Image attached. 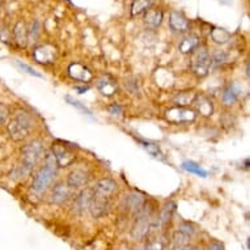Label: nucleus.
<instances>
[{"label": "nucleus", "mask_w": 250, "mask_h": 250, "mask_svg": "<svg viewBox=\"0 0 250 250\" xmlns=\"http://www.w3.org/2000/svg\"><path fill=\"white\" fill-rule=\"evenodd\" d=\"M155 207L149 202H144L139 211L135 213V219L131 227V237L136 241H143L149 236L152 229H156Z\"/></svg>", "instance_id": "1"}, {"label": "nucleus", "mask_w": 250, "mask_h": 250, "mask_svg": "<svg viewBox=\"0 0 250 250\" xmlns=\"http://www.w3.org/2000/svg\"><path fill=\"white\" fill-rule=\"evenodd\" d=\"M45 155V147L43 142L40 139H34L29 142L21 148V160L20 165L16 168L17 176L24 177L32 172L41 159Z\"/></svg>", "instance_id": "2"}, {"label": "nucleus", "mask_w": 250, "mask_h": 250, "mask_svg": "<svg viewBox=\"0 0 250 250\" xmlns=\"http://www.w3.org/2000/svg\"><path fill=\"white\" fill-rule=\"evenodd\" d=\"M58 174L57 161L51 155V152L45 156V161L41 168L34 174L32 182V190L36 194H43L53 185L54 180Z\"/></svg>", "instance_id": "3"}, {"label": "nucleus", "mask_w": 250, "mask_h": 250, "mask_svg": "<svg viewBox=\"0 0 250 250\" xmlns=\"http://www.w3.org/2000/svg\"><path fill=\"white\" fill-rule=\"evenodd\" d=\"M8 134L15 142L26 139L34 128V119L28 111H17L9 121Z\"/></svg>", "instance_id": "4"}, {"label": "nucleus", "mask_w": 250, "mask_h": 250, "mask_svg": "<svg viewBox=\"0 0 250 250\" xmlns=\"http://www.w3.org/2000/svg\"><path fill=\"white\" fill-rule=\"evenodd\" d=\"M191 70L198 78L207 76L211 68V55L206 47H198L193 53L191 61H190Z\"/></svg>", "instance_id": "5"}, {"label": "nucleus", "mask_w": 250, "mask_h": 250, "mask_svg": "<svg viewBox=\"0 0 250 250\" xmlns=\"http://www.w3.org/2000/svg\"><path fill=\"white\" fill-rule=\"evenodd\" d=\"M51 155L57 161L58 168H67L76 160V153L71 147L62 142H55L51 147Z\"/></svg>", "instance_id": "6"}, {"label": "nucleus", "mask_w": 250, "mask_h": 250, "mask_svg": "<svg viewBox=\"0 0 250 250\" xmlns=\"http://www.w3.org/2000/svg\"><path fill=\"white\" fill-rule=\"evenodd\" d=\"M165 117H167L169 122L172 123H189L195 121L197 113L193 109H189V107L177 106L167 110Z\"/></svg>", "instance_id": "7"}, {"label": "nucleus", "mask_w": 250, "mask_h": 250, "mask_svg": "<svg viewBox=\"0 0 250 250\" xmlns=\"http://www.w3.org/2000/svg\"><path fill=\"white\" fill-rule=\"evenodd\" d=\"M92 198H93V188H83L80 193L74 199V205H72L74 212L82 215L85 211H88Z\"/></svg>", "instance_id": "8"}, {"label": "nucleus", "mask_w": 250, "mask_h": 250, "mask_svg": "<svg viewBox=\"0 0 250 250\" xmlns=\"http://www.w3.org/2000/svg\"><path fill=\"white\" fill-rule=\"evenodd\" d=\"M72 190L67 186L64 182H58L53 186V189L50 191L49 202L53 205H63L67 201H70Z\"/></svg>", "instance_id": "9"}, {"label": "nucleus", "mask_w": 250, "mask_h": 250, "mask_svg": "<svg viewBox=\"0 0 250 250\" xmlns=\"http://www.w3.org/2000/svg\"><path fill=\"white\" fill-rule=\"evenodd\" d=\"M89 173L86 172L85 169L78 168L74 169L72 172H70V174L67 177L66 184L71 190H79L85 188L86 184L89 182Z\"/></svg>", "instance_id": "10"}, {"label": "nucleus", "mask_w": 250, "mask_h": 250, "mask_svg": "<svg viewBox=\"0 0 250 250\" xmlns=\"http://www.w3.org/2000/svg\"><path fill=\"white\" fill-rule=\"evenodd\" d=\"M58 51L53 45L37 46L33 51V58L41 64H51L57 59Z\"/></svg>", "instance_id": "11"}, {"label": "nucleus", "mask_w": 250, "mask_h": 250, "mask_svg": "<svg viewBox=\"0 0 250 250\" xmlns=\"http://www.w3.org/2000/svg\"><path fill=\"white\" fill-rule=\"evenodd\" d=\"M110 201L111 199L97 197V195L93 194V198H92V202H90L89 209L88 211H89L90 215L95 217V219L106 216L109 209H110Z\"/></svg>", "instance_id": "12"}, {"label": "nucleus", "mask_w": 250, "mask_h": 250, "mask_svg": "<svg viewBox=\"0 0 250 250\" xmlns=\"http://www.w3.org/2000/svg\"><path fill=\"white\" fill-rule=\"evenodd\" d=\"M117 190H118V185L115 181H113L111 178H103L93 188V194L97 197L111 199V197L117 193Z\"/></svg>", "instance_id": "13"}, {"label": "nucleus", "mask_w": 250, "mask_h": 250, "mask_svg": "<svg viewBox=\"0 0 250 250\" xmlns=\"http://www.w3.org/2000/svg\"><path fill=\"white\" fill-rule=\"evenodd\" d=\"M144 198L142 194L136 193V191H132V193L127 194L126 197L123 198L122 203H121V208L125 209L126 212L134 213L135 215L139 208L143 206Z\"/></svg>", "instance_id": "14"}, {"label": "nucleus", "mask_w": 250, "mask_h": 250, "mask_svg": "<svg viewBox=\"0 0 250 250\" xmlns=\"http://www.w3.org/2000/svg\"><path fill=\"white\" fill-rule=\"evenodd\" d=\"M68 75L76 82L89 83L93 79V74L88 67L83 66L80 63H72L68 67Z\"/></svg>", "instance_id": "15"}, {"label": "nucleus", "mask_w": 250, "mask_h": 250, "mask_svg": "<svg viewBox=\"0 0 250 250\" xmlns=\"http://www.w3.org/2000/svg\"><path fill=\"white\" fill-rule=\"evenodd\" d=\"M97 89L100 93H103L106 97H111L117 93L118 90V83L115 82L114 79L111 78L110 75H104L103 78L97 80Z\"/></svg>", "instance_id": "16"}, {"label": "nucleus", "mask_w": 250, "mask_h": 250, "mask_svg": "<svg viewBox=\"0 0 250 250\" xmlns=\"http://www.w3.org/2000/svg\"><path fill=\"white\" fill-rule=\"evenodd\" d=\"M169 26L172 29L173 32H177V33H184V32H188L190 28V22L186 17L180 12H176L173 11L169 16Z\"/></svg>", "instance_id": "17"}, {"label": "nucleus", "mask_w": 250, "mask_h": 250, "mask_svg": "<svg viewBox=\"0 0 250 250\" xmlns=\"http://www.w3.org/2000/svg\"><path fill=\"white\" fill-rule=\"evenodd\" d=\"M174 212H176V203L172 201L165 202L164 206L161 207L160 212L157 215V219H156V224H157V227L168 226L169 223H170V220H172Z\"/></svg>", "instance_id": "18"}, {"label": "nucleus", "mask_w": 250, "mask_h": 250, "mask_svg": "<svg viewBox=\"0 0 250 250\" xmlns=\"http://www.w3.org/2000/svg\"><path fill=\"white\" fill-rule=\"evenodd\" d=\"M194 105L197 107L199 114H202L206 118H208L213 114V104L212 101L206 95H197L194 99Z\"/></svg>", "instance_id": "19"}, {"label": "nucleus", "mask_w": 250, "mask_h": 250, "mask_svg": "<svg viewBox=\"0 0 250 250\" xmlns=\"http://www.w3.org/2000/svg\"><path fill=\"white\" fill-rule=\"evenodd\" d=\"M28 28H26V24L24 21H19L15 28H13V41L19 47H26L28 45Z\"/></svg>", "instance_id": "20"}, {"label": "nucleus", "mask_w": 250, "mask_h": 250, "mask_svg": "<svg viewBox=\"0 0 250 250\" xmlns=\"http://www.w3.org/2000/svg\"><path fill=\"white\" fill-rule=\"evenodd\" d=\"M190 241H191L190 236L177 229V232H174V234L172 236V240L169 244V250H185L190 245Z\"/></svg>", "instance_id": "21"}, {"label": "nucleus", "mask_w": 250, "mask_h": 250, "mask_svg": "<svg viewBox=\"0 0 250 250\" xmlns=\"http://www.w3.org/2000/svg\"><path fill=\"white\" fill-rule=\"evenodd\" d=\"M163 20H164V13L159 8L148 9L147 13L144 15V22L149 28H159Z\"/></svg>", "instance_id": "22"}, {"label": "nucleus", "mask_w": 250, "mask_h": 250, "mask_svg": "<svg viewBox=\"0 0 250 250\" xmlns=\"http://www.w3.org/2000/svg\"><path fill=\"white\" fill-rule=\"evenodd\" d=\"M242 95V89L240 88V85L234 84V83H230L229 85L227 86L224 89V93H223V101L227 104V105H233L236 101H237Z\"/></svg>", "instance_id": "23"}, {"label": "nucleus", "mask_w": 250, "mask_h": 250, "mask_svg": "<svg viewBox=\"0 0 250 250\" xmlns=\"http://www.w3.org/2000/svg\"><path fill=\"white\" fill-rule=\"evenodd\" d=\"M199 43H201V40L198 36H188V37H185L182 41L180 42V45H178V49L182 54H193L195 50L199 47Z\"/></svg>", "instance_id": "24"}, {"label": "nucleus", "mask_w": 250, "mask_h": 250, "mask_svg": "<svg viewBox=\"0 0 250 250\" xmlns=\"http://www.w3.org/2000/svg\"><path fill=\"white\" fill-rule=\"evenodd\" d=\"M195 96H197V93H195L194 90H185V92L177 93V96L173 99V101H174V104H176L177 106L186 107L188 105L194 103Z\"/></svg>", "instance_id": "25"}, {"label": "nucleus", "mask_w": 250, "mask_h": 250, "mask_svg": "<svg viewBox=\"0 0 250 250\" xmlns=\"http://www.w3.org/2000/svg\"><path fill=\"white\" fill-rule=\"evenodd\" d=\"M139 143L142 144V147H143L149 155L153 156L155 159H159V160H164L165 159L164 153L161 151V148L159 144L152 143V142H147V140H139Z\"/></svg>", "instance_id": "26"}, {"label": "nucleus", "mask_w": 250, "mask_h": 250, "mask_svg": "<svg viewBox=\"0 0 250 250\" xmlns=\"http://www.w3.org/2000/svg\"><path fill=\"white\" fill-rule=\"evenodd\" d=\"M152 4H153V0H134L131 5V15L138 16V15L147 12L148 9H151Z\"/></svg>", "instance_id": "27"}, {"label": "nucleus", "mask_w": 250, "mask_h": 250, "mask_svg": "<svg viewBox=\"0 0 250 250\" xmlns=\"http://www.w3.org/2000/svg\"><path fill=\"white\" fill-rule=\"evenodd\" d=\"M211 38H212V41L215 43L224 45L230 40V33L223 28H213L211 30Z\"/></svg>", "instance_id": "28"}, {"label": "nucleus", "mask_w": 250, "mask_h": 250, "mask_svg": "<svg viewBox=\"0 0 250 250\" xmlns=\"http://www.w3.org/2000/svg\"><path fill=\"white\" fill-rule=\"evenodd\" d=\"M182 169L186 170V172L193 173V174H197L199 177H207V170L202 168L201 165L197 164V163H194V161H185L182 163Z\"/></svg>", "instance_id": "29"}, {"label": "nucleus", "mask_w": 250, "mask_h": 250, "mask_svg": "<svg viewBox=\"0 0 250 250\" xmlns=\"http://www.w3.org/2000/svg\"><path fill=\"white\" fill-rule=\"evenodd\" d=\"M228 61V54L224 50H215L211 55V67H222Z\"/></svg>", "instance_id": "30"}, {"label": "nucleus", "mask_w": 250, "mask_h": 250, "mask_svg": "<svg viewBox=\"0 0 250 250\" xmlns=\"http://www.w3.org/2000/svg\"><path fill=\"white\" fill-rule=\"evenodd\" d=\"M165 245H167V241L163 237L153 238V240H149L147 244V250H165Z\"/></svg>", "instance_id": "31"}, {"label": "nucleus", "mask_w": 250, "mask_h": 250, "mask_svg": "<svg viewBox=\"0 0 250 250\" xmlns=\"http://www.w3.org/2000/svg\"><path fill=\"white\" fill-rule=\"evenodd\" d=\"M16 66L19 67L22 72H26L28 75H32V76H36V78H42V75L40 74V72H37L34 68H32V67L28 66V64H25L22 62L16 61Z\"/></svg>", "instance_id": "32"}, {"label": "nucleus", "mask_w": 250, "mask_h": 250, "mask_svg": "<svg viewBox=\"0 0 250 250\" xmlns=\"http://www.w3.org/2000/svg\"><path fill=\"white\" fill-rule=\"evenodd\" d=\"M66 100L68 101V104H70V105H72L74 107H76V109H79L80 111H83V113L88 115V117H92V113H90V110L85 106V105H83L82 103H79V101H76V100L71 99L70 96H67Z\"/></svg>", "instance_id": "33"}, {"label": "nucleus", "mask_w": 250, "mask_h": 250, "mask_svg": "<svg viewBox=\"0 0 250 250\" xmlns=\"http://www.w3.org/2000/svg\"><path fill=\"white\" fill-rule=\"evenodd\" d=\"M38 36H40V22H38V21H34L33 25H32V29H30V32H28V41L36 42Z\"/></svg>", "instance_id": "34"}, {"label": "nucleus", "mask_w": 250, "mask_h": 250, "mask_svg": "<svg viewBox=\"0 0 250 250\" xmlns=\"http://www.w3.org/2000/svg\"><path fill=\"white\" fill-rule=\"evenodd\" d=\"M178 230H181V232H184L185 234H188V236H190V237L193 238L194 234H195V229H194V227L190 224V223H181L180 227H178Z\"/></svg>", "instance_id": "35"}, {"label": "nucleus", "mask_w": 250, "mask_h": 250, "mask_svg": "<svg viewBox=\"0 0 250 250\" xmlns=\"http://www.w3.org/2000/svg\"><path fill=\"white\" fill-rule=\"evenodd\" d=\"M9 115V107L5 104H0V126L7 121Z\"/></svg>", "instance_id": "36"}, {"label": "nucleus", "mask_w": 250, "mask_h": 250, "mask_svg": "<svg viewBox=\"0 0 250 250\" xmlns=\"http://www.w3.org/2000/svg\"><path fill=\"white\" fill-rule=\"evenodd\" d=\"M205 250H226V248H224V244H223V242L213 240V241H209L208 244L206 245Z\"/></svg>", "instance_id": "37"}, {"label": "nucleus", "mask_w": 250, "mask_h": 250, "mask_svg": "<svg viewBox=\"0 0 250 250\" xmlns=\"http://www.w3.org/2000/svg\"><path fill=\"white\" fill-rule=\"evenodd\" d=\"M0 40L3 42L9 41V32L4 25H0Z\"/></svg>", "instance_id": "38"}, {"label": "nucleus", "mask_w": 250, "mask_h": 250, "mask_svg": "<svg viewBox=\"0 0 250 250\" xmlns=\"http://www.w3.org/2000/svg\"><path fill=\"white\" fill-rule=\"evenodd\" d=\"M109 110H110V113L113 115H119V114H122V109H121V106L119 105H111L110 107H109Z\"/></svg>", "instance_id": "39"}, {"label": "nucleus", "mask_w": 250, "mask_h": 250, "mask_svg": "<svg viewBox=\"0 0 250 250\" xmlns=\"http://www.w3.org/2000/svg\"><path fill=\"white\" fill-rule=\"evenodd\" d=\"M76 89L80 92V93H83V92H85V90H88V86H83V88H79V86H76Z\"/></svg>", "instance_id": "40"}, {"label": "nucleus", "mask_w": 250, "mask_h": 250, "mask_svg": "<svg viewBox=\"0 0 250 250\" xmlns=\"http://www.w3.org/2000/svg\"><path fill=\"white\" fill-rule=\"evenodd\" d=\"M185 250H199V249H198V248H197V246H193V245H189V246H188V248H186V249H185Z\"/></svg>", "instance_id": "41"}, {"label": "nucleus", "mask_w": 250, "mask_h": 250, "mask_svg": "<svg viewBox=\"0 0 250 250\" xmlns=\"http://www.w3.org/2000/svg\"><path fill=\"white\" fill-rule=\"evenodd\" d=\"M0 8H1V4H0Z\"/></svg>", "instance_id": "42"}]
</instances>
